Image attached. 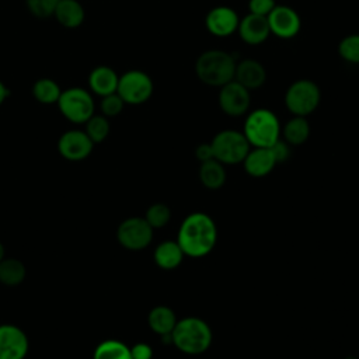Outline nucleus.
I'll use <instances>...</instances> for the list:
<instances>
[{
	"mask_svg": "<svg viewBox=\"0 0 359 359\" xmlns=\"http://www.w3.org/2000/svg\"><path fill=\"white\" fill-rule=\"evenodd\" d=\"M276 6L275 0H250L248 1V10L251 14L264 15L268 17V14L273 10Z\"/></svg>",
	"mask_w": 359,
	"mask_h": 359,
	"instance_id": "32",
	"label": "nucleus"
},
{
	"mask_svg": "<svg viewBox=\"0 0 359 359\" xmlns=\"http://www.w3.org/2000/svg\"><path fill=\"white\" fill-rule=\"evenodd\" d=\"M250 90L243 87L236 80H231L220 87L219 107L229 116H241L250 109Z\"/></svg>",
	"mask_w": 359,
	"mask_h": 359,
	"instance_id": "10",
	"label": "nucleus"
},
{
	"mask_svg": "<svg viewBox=\"0 0 359 359\" xmlns=\"http://www.w3.org/2000/svg\"><path fill=\"white\" fill-rule=\"evenodd\" d=\"M345 359H358V358H355V356H346Z\"/></svg>",
	"mask_w": 359,
	"mask_h": 359,
	"instance_id": "38",
	"label": "nucleus"
},
{
	"mask_svg": "<svg viewBox=\"0 0 359 359\" xmlns=\"http://www.w3.org/2000/svg\"><path fill=\"white\" fill-rule=\"evenodd\" d=\"M93 359H132L130 348L121 341H102L94 351Z\"/></svg>",
	"mask_w": 359,
	"mask_h": 359,
	"instance_id": "26",
	"label": "nucleus"
},
{
	"mask_svg": "<svg viewBox=\"0 0 359 359\" xmlns=\"http://www.w3.org/2000/svg\"><path fill=\"white\" fill-rule=\"evenodd\" d=\"M153 258L158 268L170 271L177 268L182 262L184 251L181 250L177 240H165L156 247Z\"/></svg>",
	"mask_w": 359,
	"mask_h": 359,
	"instance_id": "19",
	"label": "nucleus"
},
{
	"mask_svg": "<svg viewBox=\"0 0 359 359\" xmlns=\"http://www.w3.org/2000/svg\"><path fill=\"white\" fill-rule=\"evenodd\" d=\"M217 241V229L213 219L203 212H194L188 215L177 234L184 255L191 258H202L208 255Z\"/></svg>",
	"mask_w": 359,
	"mask_h": 359,
	"instance_id": "1",
	"label": "nucleus"
},
{
	"mask_svg": "<svg viewBox=\"0 0 359 359\" xmlns=\"http://www.w3.org/2000/svg\"><path fill=\"white\" fill-rule=\"evenodd\" d=\"M60 0H27L28 10L38 18L53 15L55 8Z\"/></svg>",
	"mask_w": 359,
	"mask_h": 359,
	"instance_id": "30",
	"label": "nucleus"
},
{
	"mask_svg": "<svg viewBox=\"0 0 359 359\" xmlns=\"http://www.w3.org/2000/svg\"><path fill=\"white\" fill-rule=\"evenodd\" d=\"M57 107L62 115L73 123H86L94 115V101L91 94L80 87L62 91Z\"/></svg>",
	"mask_w": 359,
	"mask_h": 359,
	"instance_id": "7",
	"label": "nucleus"
},
{
	"mask_svg": "<svg viewBox=\"0 0 359 359\" xmlns=\"http://www.w3.org/2000/svg\"><path fill=\"white\" fill-rule=\"evenodd\" d=\"M10 95V90L7 88V86L0 80V105L4 102V100Z\"/></svg>",
	"mask_w": 359,
	"mask_h": 359,
	"instance_id": "36",
	"label": "nucleus"
},
{
	"mask_svg": "<svg viewBox=\"0 0 359 359\" xmlns=\"http://www.w3.org/2000/svg\"><path fill=\"white\" fill-rule=\"evenodd\" d=\"M338 55L348 63L359 65V34H351L338 43Z\"/></svg>",
	"mask_w": 359,
	"mask_h": 359,
	"instance_id": "28",
	"label": "nucleus"
},
{
	"mask_svg": "<svg viewBox=\"0 0 359 359\" xmlns=\"http://www.w3.org/2000/svg\"><path fill=\"white\" fill-rule=\"evenodd\" d=\"M28 352L25 332L13 324L0 325V359H24Z\"/></svg>",
	"mask_w": 359,
	"mask_h": 359,
	"instance_id": "12",
	"label": "nucleus"
},
{
	"mask_svg": "<svg viewBox=\"0 0 359 359\" xmlns=\"http://www.w3.org/2000/svg\"><path fill=\"white\" fill-rule=\"evenodd\" d=\"M234 80L247 90H257L266 80V70L262 63L254 59H243L236 63Z\"/></svg>",
	"mask_w": 359,
	"mask_h": 359,
	"instance_id": "17",
	"label": "nucleus"
},
{
	"mask_svg": "<svg viewBox=\"0 0 359 359\" xmlns=\"http://www.w3.org/2000/svg\"><path fill=\"white\" fill-rule=\"evenodd\" d=\"M116 93L125 104L139 105L151 97L153 81L142 70H129L119 77Z\"/></svg>",
	"mask_w": 359,
	"mask_h": 359,
	"instance_id": "8",
	"label": "nucleus"
},
{
	"mask_svg": "<svg viewBox=\"0 0 359 359\" xmlns=\"http://www.w3.org/2000/svg\"><path fill=\"white\" fill-rule=\"evenodd\" d=\"M62 90L52 79H39L32 86V95L41 104H57Z\"/></svg>",
	"mask_w": 359,
	"mask_h": 359,
	"instance_id": "25",
	"label": "nucleus"
},
{
	"mask_svg": "<svg viewBox=\"0 0 359 359\" xmlns=\"http://www.w3.org/2000/svg\"><path fill=\"white\" fill-rule=\"evenodd\" d=\"M280 123L278 116L266 108H258L248 114L243 133L252 147H271L280 139Z\"/></svg>",
	"mask_w": 359,
	"mask_h": 359,
	"instance_id": "4",
	"label": "nucleus"
},
{
	"mask_svg": "<svg viewBox=\"0 0 359 359\" xmlns=\"http://www.w3.org/2000/svg\"><path fill=\"white\" fill-rule=\"evenodd\" d=\"M130 355L132 359H151L153 349L144 342H137L130 348Z\"/></svg>",
	"mask_w": 359,
	"mask_h": 359,
	"instance_id": "34",
	"label": "nucleus"
},
{
	"mask_svg": "<svg viewBox=\"0 0 359 359\" xmlns=\"http://www.w3.org/2000/svg\"><path fill=\"white\" fill-rule=\"evenodd\" d=\"M144 219L153 229H160V227H164L170 222L171 210L165 203L157 202L147 208Z\"/></svg>",
	"mask_w": 359,
	"mask_h": 359,
	"instance_id": "29",
	"label": "nucleus"
},
{
	"mask_svg": "<svg viewBox=\"0 0 359 359\" xmlns=\"http://www.w3.org/2000/svg\"><path fill=\"white\" fill-rule=\"evenodd\" d=\"M266 18L271 34L282 39L294 38L302 27V21L297 11L289 6L276 4Z\"/></svg>",
	"mask_w": 359,
	"mask_h": 359,
	"instance_id": "11",
	"label": "nucleus"
},
{
	"mask_svg": "<svg viewBox=\"0 0 359 359\" xmlns=\"http://www.w3.org/2000/svg\"><path fill=\"white\" fill-rule=\"evenodd\" d=\"M199 180L202 185L208 189H219L226 182V170L224 164L217 161L216 158L201 163L199 167Z\"/></svg>",
	"mask_w": 359,
	"mask_h": 359,
	"instance_id": "22",
	"label": "nucleus"
},
{
	"mask_svg": "<svg viewBox=\"0 0 359 359\" xmlns=\"http://www.w3.org/2000/svg\"><path fill=\"white\" fill-rule=\"evenodd\" d=\"M119 76L108 66H97L88 76V86L100 97L116 93Z\"/></svg>",
	"mask_w": 359,
	"mask_h": 359,
	"instance_id": "18",
	"label": "nucleus"
},
{
	"mask_svg": "<svg viewBox=\"0 0 359 359\" xmlns=\"http://www.w3.org/2000/svg\"><path fill=\"white\" fill-rule=\"evenodd\" d=\"M93 140L84 130H67L57 140L59 153L70 161H80L93 151Z\"/></svg>",
	"mask_w": 359,
	"mask_h": 359,
	"instance_id": "13",
	"label": "nucleus"
},
{
	"mask_svg": "<svg viewBox=\"0 0 359 359\" xmlns=\"http://www.w3.org/2000/svg\"><path fill=\"white\" fill-rule=\"evenodd\" d=\"M123 100L119 97L118 93H112V94H108V95H104L102 100H101V111H102V115L104 116H116L122 112L123 109Z\"/></svg>",
	"mask_w": 359,
	"mask_h": 359,
	"instance_id": "31",
	"label": "nucleus"
},
{
	"mask_svg": "<svg viewBox=\"0 0 359 359\" xmlns=\"http://www.w3.org/2000/svg\"><path fill=\"white\" fill-rule=\"evenodd\" d=\"M321 101L320 87L309 79L293 81L285 94L286 108L296 116H307L317 109Z\"/></svg>",
	"mask_w": 359,
	"mask_h": 359,
	"instance_id": "6",
	"label": "nucleus"
},
{
	"mask_svg": "<svg viewBox=\"0 0 359 359\" xmlns=\"http://www.w3.org/2000/svg\"><path fill=\"white\" fill-rule=\"evenodd\" d=\"M195 156H196V158H198L201 163L215 158V157H213V151H212L210 143H201V144L195 149Z\"/></svg>",
	"mask_w": 359,
	"mask_h": 359,
	"instance_id": "35",
	"label": "nucleus"
},
{
	"mask_svg": "<svg viewBox=\"0 0 359 359\" xmlns=\"http://www.w3.org/2000/svg\"><path fill=\"white\" fill-rule=\"evenodd\" d=\"M240 18L237 13L227 6H217L212 8L205 18L208 31L219 38H226L234 34L238 28Z\"/></svg>",
	"mask_w": 359,
	"mask_h": 359,
	"instance_id": "14",
	"label": "nucleus"
},
{
	"mask_svg": "<svg viewBox=\"0 0 359 359\" xmlns=\"http://www.w3.org/2000/svg\"><path fill=\"white\" fill-rule=\"evenodd\" d=\"M177 321L178 320L175 313L167 306H156L150 310L147 316L149 327L160 337L171 334Z\"/></svg>",
	"mask_w": 359,
	"mask_h": 359,
	"instance_id": "21",
	"label": "nucleus"
},
{
	"mask_svg": "<svg viewBox=\"0 0 359 359\" xmlns=\"http://www.w3.org/2000/svg\"><path fill=\"white\" fill-rule=\"evenodd\" d=\"M4 258V245L1 244V241H0V261Z\"/></svg>",
	"mask_w": 359,
	"mask_h": 359,
	"instance_id": "37",
	"label": "nucleus"
},
{
	"mask_svg": "<svg viewBox=\"0 0 359 359\" xmlns=\"http://www.w3.org/2000/svg\"><path fill=\"white\" fill-rule=\"evenodd\" d=\"M237 32L240 38L248 45H259L268 39L271 35L268 18L264 15H257L248 13L240 20Z\"/></svg>",
	"mask_w": 359,
	"mask_h": 359,
	"instance_id": "15",
	"label": "nucleus"
},
{
	"mask_svg": "<svg viewBox=\"0 0 359 359\" xmlns=\"http://www.w3.org/2000/svg\"><path fill=\"white\" fill-rule=\"evenodd\" d=\"M53 15L60 25L66 28H77L84 20V8L77 0H60Z\"/></svg>",
	"mask_w": 359,
	"mask_h": 359,
	"instance_id": "20",
	"label": "nucleus"
},
{
	"mask_svg": "<svg viewBox=\"0 0 359 359\" xmlns=\"http://www.w3.org/2000/svg\"><path fill=\"white\" fill-rule=\"evenodd\" d=\"M290 144H287L283 139H279L278 142H275L269 149L273 153V157L276 160V163H283L285 160H287L289 154H290Z\"/></svg>",
	"mask_w": 359,
	"mask_h": 359,
	"instance_id": "33",
	"label": "nucleus"
},
{
	"mask_svg": "<svg viewBox=\"0 0 359 359\" xmlns=\"http://www.w3.org/2000/svg\"><path fill=\"white\" fill-rule=\"evenodd\" d=\"M276 164L278 163L269 147H252L243 160L245 172L254 178L268 175Z\"/></svg>",
	"mask_w": 359,
	"mask_h": 359,
	"instance_id": "16",
	"label": "nucleus"
},
{
	"mask_svg": "<svg viewBox=\"0 0 359 359\" xmlns=\"http://www.w3.org/2000/svg\"><path fill=\"white\" fill-rule=\"evenodd\" d=\"M236 63L230 53L220 49H209L198 56L195 73L202 83L210 87H222L234 80Z\"/></svg>",
	"mask_w": 359,
	"mask_h": 359,
	"instance_id": "3",
	"label": "nucleus"
},
{
	"mask_svg": "<svg viewBox=\"0 0 359 359\" xmlns=\"http://www.w3.org/2000/svg\"><path fill=\"white\" fill-rule=\"evenodd\" d=\"M87 136L93 140V143H101L107 139L109 133V122L107 116L104 115H93L86 122V130Z\"/></svg>",
	"mask_w": 359,
	"mask_h": 359,
	"instance_id": "27",
	"label": "nucleus"
},
{
	"mask_svg": "<svg viewBox=\"0 0 359 359\" xmlns=\"http://www.w3.org/2000/svg\"><path fill=\"white\" fill-rule=\"evenodd\" d=\"M213 157L222 164L243 163L251 146L243 132L234 129H224L215 135L210 142Z\"/></svg>",
	"mask_w": 359,
	"mask_h": 359,
	"instance_id": "5",
	"label": "nucleus"
},
{
	"mask_svg": "<svg viewBox=\"0 0 359 359\" xmlns=\"http://www.w3.org/2000/svg\"><path fill=\"white\" fill-rule=\"evenodd\" d=\"M280 135L283 136V140L290 146L303 144L310 136V125L306 116L293 115V118H290L280 129Z\"/></svg>",
	"mask_w": 359,
	"mask_h": 359,
	"instance_id": "23",
	"label": "nucleus"
},
{
	"mask_svg": "<svg viewBox=\"0 0 359 359\" xmlns=\"http://www.w3.org/2000/svg\"><path fill=\"white\" fill-rule=\"evenodd\" d=\"M25 266L17 258H3L0 261V283L6 286H17L25 278Z\"/></svg>",
	"mask_w": 359,
	"mask_h": 359,
	"instance_id": "24",
	"label": "nucleus"
},
{
	"mask_svg": "<svg viewBox=\"0 0 359 359\" xmlns=\"http://www.w3.org/2000/svg\"><path fill=\"white\" fill-rule=\"evenodd\" d=\"M172 345L187 355H201L212 344V330L199 317H184L177 321L172 332Z\"/></svg>",
	"mask_w": 359,
	"mask_h": 359,
	"instance_id": "2",
	"label": "nucleus"
},
{
	"mask_svg": "<svg viewBox=\"0 0 359 359\" xmlns=\"http://www.w3.org/2000/svg\"><path fill=\"white\" fill-rule=\"evenodd\" d=\"M116 238L122 247L132 251H139L151 243L153 227L146 222L144 217H128L118 226Z\"/></svg>",
	"mask_w": 359,
	"mask_h": 359,
	"instance_id": "9",
	"label": "nucleus"
}]
</instances>
